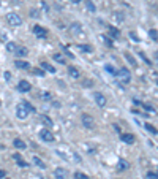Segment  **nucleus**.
Returning <instances> with one entry per match:
<instances>
[{
    "mask_svg": "<svg viewBox=\"0 0 158 179\" xmlns=\"http://www.w3.org/2000/svg\"><path fill=\"white\" fill-rule=\"evenodd\" d=\"M149 35H150V38H152L153 41H156V36H158V33H156V30H155V29H152L150 32H149Z\"/></svg>",
    "mask_w": 158,
    "mask_h": 179,
    "instance_id": "nucleus-29",
    "label": "nucleus"
},
{
    "mask_svg": "<svg viewBox=\"0 0 158 179\" xmlns=\"http://www.w3.org/2000/svg\"><path fill=\"white\" fill-rule=\"evenodd\" d=\"M14 54L17 55V57H25V55L29 54V51H27V48H24V46H17Z\"/></svg>",
    "mask_w": 158,
    "mask_h": 179,
    "instance_id": "nucleus-14",
    "label": "nucleus"
},
{
    "mask_svg": "<svg viewBox=\"0 0 158 179\" xmlns=\"http://www.w3.org/2000/svg\"><path fill=\"white\" fill-rule=\"evenodd\" d=\"M71 2H73V3H79V2H81V0H71Z\"/></svg>",
    "mask_w": 158,
    "mask_h": 179,
    "instance_id": "nucleus-42",
    "label": "nucleus"
},
{
    "mask_svg": "<svg viewBox=\"0 0 158 179\" xmlns=\"http://www.w3.org/2000/svg\"><path fill=\"white\" fill-rule=\"evenodd\" d=\"M68 74L73 78V79H78L81 76V71L76 68V67H68Z\"/></svg>",
    "mask_w": 158,
    "mask_h": 179,
    "instance_id": "nucleus-12",
    "label": "nucleus"
},
{
    "mask_svg": "<svg viewBox=\"0 0 158 179\" xmlns=\"http://www.w3.org/2000/svg\"><path fill=\"white\" fill-rule=\"evenodd\" d=\"M5 174H6V173L3 171V169H0V177H5Z\"/></svg>",
    "mask_w": 158,
    "mask_h": 179,
    "instance_id": "nucleus-41",
    "label": "nucleus"
},
{
    "mask_svg": "<svg viewBox=\"0 0 158 179\" xmlns=\"http://www.w3.org/2000/svg\"><path fill=\"white\" fill-rule=\"evenodd\" d=\"M130 36H131V38H133V41H139V38L136 36V33H134V32H131V33H130Z\"/></svg>",
    "mask_w": 158,
    "mask_h": 179,
    "instance_id": "nucleus-37",
    "label": "nucleus"
},
{
    "mask_svg": "<svg viewBox=\"0 0 158 179\" xmlns=\"http://www.w3.org/2000/svg\"><path fill=\"white\" fill-rule=\"evenodd\" d=\"M30 16H32V17H38V16H40V11H36V10H30Z\"/></svg>",
    "mask_w": 158,
    "mask_h": 179,
    "instance_id": "nucleus-35",
    "label": "nucleus"
},
{
    "mask_svg": "<svg viewBox=\"0 0 158 179\" xmlns=\"http://www.w3.org/2000/svg\"><path fill=\"white\" fill-rule=\"evenodd\" d=\"M41 68L46 70V71H51V73H55V68L52 67V65H49L48 62H41Z\"/></svg>",
    "mask_w": 158,
    "mask_h": 179,
    "instance_id": "nucleus-17",
    "label": "nucleus"
},
{
    "mask_svg": "<svg viewBox=\"0 0 158 179\" xmlns=\"http://www.w3.org/2000/svg\"><path fill=\"white\" fill-rule=\"evenodd\" d=\"M117 166H119V169H127V168L130 166V163H128V162H125V160H119Z\"/></svg>",
    "mask_w": 158,
    "mask_h": 179,
    "instance_id": "nucleus-22",
    "label": "nucleus"
},
{
    "mask_svg": "<svg viewBox=\"0 0 158 179\" xmlns=\"http://www.w3.org/2000/svg\"><path fill=\"white\" fill-rule=\"evenodd\" d=\"M16 163H17V166H21V168H27V166H29V163H27V162H24L22 158L16 160Z\"/></svg>",
    "mask_w": 158,
    "mask_h": 179,
    "instance_id": "nucleus-26",
    "label": "nucleus"
},
{
    "mask_svg": "<svg viewBox=\"0 0 158 179\" xmlns=\"http://www.w3.org/2000/svg\"><path fill=\"white\" fill-rule=\"evenodd\" d=\"M52 59L55 60V62H59V63H62V65H65V57L62 54H59V52H55L54 55H52Z\"/></svg>",
    "mask_w": 158,
    "mask_h": 179,
    "instance_id": "nucleus-16",
    "label": "nucleus"
},
{
    "mask_svg": "<svg viewBox=\"0 0 158 179\" xmlns=\"http://www.w3.org/2000/svg\"><path fill=\"white\" fill-rule=\"evenodd\" d=\"M109 35L112 36V38H119L120 32H119V29H116V27H109Z\"/></svg>",
    "mask_w": 158,
    "mask_h": 179,
    "instance_id": "nucleus-19",
    "label": "nucleus"
},
{
    "mask_svg": "<svg viewBox=\"0 0 158 179\" xmlns=\"http://www.w3.org/2000/svg\"><path fill=\"white\" fill-rule=\"evenodd\" d=\"M81 120H82V125H84L86 128H89V130H94L95 128V120H94V117L92 116H89V114H82L81 116Z\"/></svg>",
    "mask_w": 158,
    "mask_h": 179,
    "instance_id": "nucleus-4",
    "label": "nucleus"
},
{
    "mask_svg": "<svg viewBox=\"0 0 158 179\" xmlns=\"http://www.w3.org/2000/svg\"><path fill=\"white\" fill-rule=\"evenodd\" d=\"M13 146H14L16 149H25V147H27L25 141H22V139H19V138H16V139L13 141Z\"/></svg>",
    "mask_w": 158,
    "mask_h": 179,
    "instance_id": "nucleus-15",
    "label": "nucleus"
},
{
    "mask_svg": "<svg viewBox=\"0 0 158 179\" xmlns=\"http://www.w3.org/2000/svg\"><path fill=\"white\" fill-rule=\"evenodd\" d=\"M40 97H41L43 100H51V93H49V92H44V90H43V92L40 93Z\"/></svg>",
    "mask_w": 158,
    "mask_h": 179,
    "instance_id": "nucleus-28",
    "label": "nucleus"
},
{
    "mask_svg": "<svg viewBox=\"0 0 158 179\" xmlns=\"http://www.w3.org/2000/svg\"><path fill=\"white\" fill-rule=\"evenodd\" d=\"M54 177H55V179H67V171H65L63 168H55Z\"/></svg>",
    "mask_w": 158,
    "mask_h": 179,
    "instance_id": "nucleus-11",
    "label": "nucleus"
},
{
    "mask_svg": "<svg viewBox=\"0 0 158 179\" xmlns=\"http://www.w3.org/2000/svg\"><path fill=\"white\" fill-rule=\"evenodd\" d=\"M125 59L130 62V63H131L133 65V67H136V65H138V62L134 60V57H133V55L131 54H130V52H125Z\"/></svg>",
    "mask_w": 158,
    "mask_h": 179,
    "instance_id": "nucleus-21",
    "label": "nucleus"
},
{
    "mask_svg": "<svg viewBox=\"0 0 158 179\" xmlns=\"http://www.w3.org/2000/svg\"><path fill=\"white\" fill-rule=\"evenodd\" d=\"M14 65H16L19 70H29V68H30V63L25 62V60H21V59H17V60L14 62Z\"/></svg>",
    "mask_w": 158,
    "mask_h": 179,
    "instance_id": "nucleus-10",
    "label": "nucleus"
},
{
    "mask_svg": "<svg viewBox=\"0 0 158 179\" xmlns=\"http://www.w3.org/2000/svg\"><path fill=\"white\" fill-rule=\"evenodd\" d=\"M101 40H105V43H106L108 46H112V41H111V40L108 38V36H101Z\"/></svg>",
    "mask_w": 158,
    "mask_h": 179,
    "instance_id": "nucleus-34",
    "label": "nucleus"
},
{
    "mask_svg": "<svg viewBox=\"0 0 158 179\" xmlns=\"http://www.w3.org/2000/svg\"><path fill=\"white\" fill-rule=\"evenodd\" d=\"M35 106H32L29 101H21V103H17V106H16V116L17 119H27L29 117L30 112H35Z\"/></svg>",
    "mask_w": 158,
    "mask_h": 179,
    "instance_id": "nucleus-1",
    "label": "nucleus"
},
{
    "mask_svg": "<svg viewBox=\"0 0 158 179\" xmlns=\"http://www.w3.org/2000/svg\"><path fill=\"white\" fill-rule=\"evenodd\" d=\"M94 98H95L97 105H98L100 108L106 106V97L103 95V93H100V92H95V93H94Z\"/></svg>",
    "mask_w": 158,
    "mask_h": 179,
    "instance_id": "nucleus-8",
    "label": "nucleus"
},
{
    "mask_svg": "<svg viewBox=\"0 0 158 179\" xmlns=\"http://www.w3.org/2000/svg\"><path fill=\"white\" fill-rule=\"evenodd\" d=\"M33 33L38 36V38H46V36H48V30L41 25H33Z\"/></svg>",
    "mask_w": 158,
    "mask_h": 179,
    "instance_id": "nucleus-7",
    "label": "nucleus"
},
{
    "mask_svg": "<svg viewBox=\"0 0 158 179\" xmlns=\"http://www.w3.org/2000/svg\"><path fill=\"white\" fill-rule=\"evenodd\" d=\"M145 130H147V131H150V133H153V135H156L155 127H153V125H150V124H145Z\"/></svg>",
    "mask_w": 158,
    "mask_h": 179,
    "instance_id": "nucleus-27",
    "label": "nucleus"
},
{
    "mask_svg": "<svg viewBox=\"0 0 158 179\" xmlns=\"http://www.w3.org/2000/svg\"><path fill=\"white\" fill-rule=\"evenodd\" d=\"M116 76H117L120 81H122V82H125V84H128L130 81H131V73H130V70H127L125 67L120 68V70H117Z\"/></svg>",
    "mask_w": 158,
    "mask_h": 179,
    "instance_id": "nucleus-2",
    "label": "nucleus"
},
{
    "mask_svg": "<svg viewBox=\"0 0 158 179\" xmlns=\"http://www.w3.org/2000/svg\"><path fill=\"white\" fill-rule=\"evenodd\" d=\"M6 21H8V24H10V25L17 27V25L22 24V17L19 14H16V13H8L6 14Z\"/></svg>",
    "mask_w": 158,
    "mask_h": 179,
    "instance_id": "nucleus-3",
    "label": "nucleus"
},
{
    "mask_svg": "<svg viewBox=\"0 0 158 179\" xmlns=\"http://www.w3.org/2000/svg\"><path fill=\"white\" fill-rule=\"evenodd\" d=\"M71 32L73 33H81V24L79 22H73L71 24Z\"/></svg>",
    "mask_w": 158,
    "mask_h": 179,
    "instance_id": "nucleus-20",
    "label": "nucleus"
},
{
    "mask_svg": "<svg viewBox=\"0 0 158 179\" xmlns=\"http://www.w3.org/2000/svg\"><path fill=\"white\" fill-rule=\"evenodd\" d=\"M13 158H14V160H19L21 155H19V154H13Z\"/></svg>",
    "mask_w": 158,
    "mask_h": 179,
    "instance_id": "nucleus-40",
    "label": "nucleus"
},
{
    "mask_svg": "<svg viewBox=\"0 0 158 179\" xmlns=\"http://www.w3.org/2000/svg\"><path fill=\"white\" fill-rule=\"evenodd\" d=\"M33 163H35L36 166H38V168H41V169H44V168H46V163L43 162L41 158H38V157H33Z\"/></svg>",
    "mask_w": 158,
    "mask_h": 179,
    "instance_id": "nucleus-18",
    "label": "nucleus"
},
{
    "mask_svg": "<svg viewBox=\"0 0 158 179\" xmlns=\"http://www.w3.org/2000/svg\"><path fill=\"white\" fill-rule=\"evenodd\" d=\"M147 179H158V176H156L155 171H149L147 173Z\"/></svg>",
    "mask_w": 158,
    "mask_h": 179,
    "instance_id": "nucleus-31",
    "label": "nucleus"
},
{
    "mask_svg": "<svg viewBox=\"0 0 158 179\" xmlns=\"http://www.w3.org/2000/svg\"><path fill=\"white\" fill-rule=\"evenodd\" d=\"M16 48H17V46H16L14 43H8V44H6V49H8V51H13V52H14Z\"/></svg>",
    "mask_w": 158,
    "mask_h": 179,
    "instance_id": "nucleus-30",
    "label": "nucleus"
},
{
    "mask_svg": "<svg viewBox=\"0 0 158 179\" xmlns=\"http://www.w3.org/2000/svg\"><path fill=\"white\" fill-rule=\"evenodd\" d=\"M40 122L43 125H46V127H52L54 125V122H52V119L49 117V116H46V114H40Z\"/></svg>",
    "mask_w": 158,
    "mask_h": 179,
    "instance_id": "nucleus-9",
    "label": "nucleus"
},
{
    "mask_svg": "<svg viewBox=\"0 0 158 179\" xmlns=\"http://www.w3.org/2000/svg\"><path fill=\"white\" fill-rule=\"evenodd\" d=\"M106 70H108V71H109L111 74H114V76H116V73H117V71H116V70H114L112 67H111V65H106Z\"/></svg>",
    "mask_w": 158,
    "mask_h": 179,
    "instance_id": "nucleus-33",
    "label": "nucleus"
},
{
    "mask_svg": "<svg viewBox=\"0 0 158 179\" xmlns=\"http://www.w3.org/2000/svg\"><path fill=\"white\" fill-rule=\"evenodd\" d=\"M78 49L84 51V52H90L92 51V46H89V44H78Z\"/></svg>",
    "mask_w": 158,
    "mask_h": 179,
    "instance_id": "nucleus-23",
    "label": "nucleus"
},
{
    "mask_svg": "<svg viewBox=\"0 0 158 179\" xmlns=\"http://www.w3.org/2000/svg\"><path fill=\"white\" fill-rule=\"evenodd\" d=\"M17 90H19V92H30L32 90V84L29 81L22 79V81L17 82Z\"/></svg>",
    "mask_w": 158,
    "mask_h": 179,
    "instance_id": "nucleus-6",
    "label": "nucleus"
},
{
    "mask_svg": "<svg viewBox=\"0 0 158 179\" xmlns=\"http://www.w3.org/2000/svg\"><path fill=\"white\" fill-rule=\"evenodd\" d=\"M74 179H89V176L86 173H81V171H76L74 173Z\"/></svg>",
    "mask_w": 158,
    "mask_h": 179,
    "instance_id": "nucleus-24",
    "label": "nucleus"
},
{
    "mask_svg": "<svg viewBox=\"0 0 158 179\" xmlns=\"http://www.w3.org/2000/svg\"><path fill=\"white\" fill-rule=\"evenodd\" d=\"M11 79V73L10 71H5V81H10Z\"/></svg>",
    "mask_w": 158,
    "mask_h": 179,
    "instance_id": "nucleus-36",
    "label": "nucleus"
},
{
    "mask_svg": "<svg viewBox=\"0 0 158 179\" xmlns=\"http://www.w3.org/2000/svg\"><path fill=\"white\" fill-rule=\"evenodd\" d=\"M134 135H131V133H123L122 135V141L123 143H127V144H133L134 143Z\"/></svg>",
    "mask_w": 158,
    "mask_h": 179,
    "instance_id": "nucleus-13",
    "label": "nucleus"
},
{
    "mask_svg": "<svg viewBox=\"0 0 158 179\" xmlns=\"http://www.w3.org/2000/svg\"><path fill=\"white\" fill-rule=\"evenodd\" d=\"M41 6L44 8V10H46V11H48V10H49V8H48V5H46V2H44V0H41Z\"/></svg>",
    "mask_w": 158,
    "mask_h": 179,
    "instance_id": "nucleus-39",
    "label": "nucleus"
},
{
    "mask_svg": "<svg viewBox=\"0 0 158 179\" xmlns=\"http://www.w3.org/2000/svg\"><path fill=\"white\" fill-rule=\"evenodd\" d=\"M141 105L147 109V111H150V112H155V108L153 106H150V105H147V103H141Z\"/></svg>",
    "mask_w": 158,
    "mask_h": 179,
    "instance_id": "nucleus-32",
    "label": "nucleus"
},
{
    "mask_svg": "<svg viewBox=\"0 0 158 179\" xmlns=\"http://www.w3.org/2000/svg\"><path fill=\"white\" fill-rule=\"evenodd\" d=\"M35 73H36V74H38V76H44V73H43V70H38V68H36V70H35Z\"/></svg>",
    "mask_w": 158,
    "mask_h": 179,
    "instance_id": "nucleus-38",
    "label": "nucleus"
},
{
    "mask_svg": "<svg viewBox=\"0 0 158 179\" xmlns=\"http://www.w3.org/2000/svg\"><path fill=\"white\" fill-rule=\"evenodd\" d=\"M86 5H87V10H90L92 13H95V10H97V8H95V5L92 3L90 0H87V2H86Z\"/></svg>",
    "mask_w": 158,
    "mask_h": 179,
    "instance_id": "nucleus-25",
    "label": "nucleus"
},
{
    "mask_svg": "<svg viewBox=\"0 0 158 179\" xmlns=\"http://www.w3.org/2000/svg\"><path fill=\"white\" fill-rule=\"evenodd\" d=\"M40 138L43 141H46V143H52V141H54V135L51 133V130H48V128L40 130Z\"/></svg>",
    "mask_w": 158,
    "mask_h": 179,
    "instance_id": "nucleus-5",
    "label": "nucleus"
}]
</instances>
